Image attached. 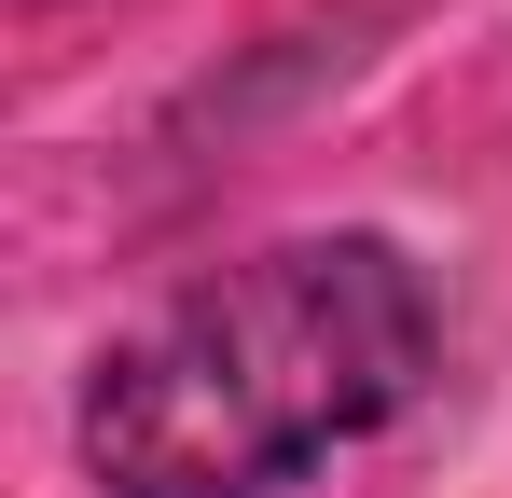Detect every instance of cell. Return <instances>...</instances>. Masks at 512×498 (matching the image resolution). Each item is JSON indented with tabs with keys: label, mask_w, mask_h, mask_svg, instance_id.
Masks as SVG:
<instances>
[{
	"label": "cell",
	"mask_w": 512,
	"mask_h": 498,
	"mask_svg": "<svg viewBox=\"0 0 512 498\" xmlns=\"http://www.w3.org/2000/svg\"><path fill=\"white\" fill-rule=\"evenodd\" d=\"M429 374V291L388 236H291L180 291L111 346L84 457L111 498H263L319 443H360Z\"/></svg>",
	"instance_id": "1"
}]
</instances>
